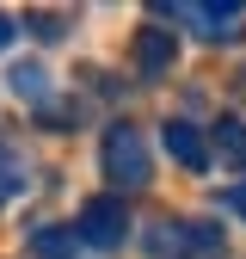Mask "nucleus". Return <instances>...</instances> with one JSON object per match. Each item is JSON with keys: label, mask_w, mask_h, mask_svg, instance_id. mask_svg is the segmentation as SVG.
Returning <instances> with one entry per match:
<instances>
[{"label": "nucleus", "mask_w": 246, "mask_h": 259, "mask_svg": "<svg viewBox=\"0 0 246 259\" xmlns=\"http://www.w3.org/2000/svg\"><path fill=\"white\" fill-rule=\"evenodd\" d=\"M99 167L111 179V198H123V191H142L154 179V160H148V142L136 123H111L105 142H99Z\"/></svg>", "instance_id": "1"}, {"label": "nucleus", "mask_w": 246, "mask_h": 259, "mask_svg": "<svg viewBox=\"0 0 246 259\" xmlns=\"http://www.w3.org/2000/svg\"><path fill=\"white\" fill-rule=\"evenodd\" d=\"M74 229V241H86V247H99V253H111V247H123V235H130V210H123V198H86L80 204V222H68Z\"/></svg>", "instance_id": "2"}, {"label": "nucleus", "mask_w": 246, "mask_h": 259, "mask_svg": "<svg viewBox=\"0 0 246 259\" xmlns=\"http://www.w3.org/2000/svg\"><path fill=\"white\" fill-rule=\"evenodd\" d=\"M215 247H222V235L209 222H172V216L148 222V253L154 259H191V253H215Z\"/></svg>", "instance_id": "3"}, {"label": "nucleus", "mask_w": 246, "mask_h": 259, "mask_svg": "<svg viewBox=\"0 0 246 259\" xmlns=\"http://www.w3.org/2000/svg\"><path fill=\"white\" fill-rule=\"evenodd\" d=\"M172 62H178L172 25H142V31H136V74H142V80H166Z\"/></svg>", "instance_id": "4"}, {"label": "nucleus", "mask_w": 246, "mask_h": 259, "mask_svg": "<svg viewBox=\"0 0 246 259\" xmlns=\"http://www.w3.org/2000/svg\"><path fill=\"white\" fill-rule=\"evenodd\" d=\"M160 13H166V19H191L203 44H228L234 31H240V25H234L240 7H191V0H172V7H160Z\"/></svg>", "instance_id": "5"}, {"label": "nucleus", "mask_w": 246, "mask_h": 259, "mask_svg": "<svg viewBox=\"0 0 246 259\" xmlns=\"http://www.w3.org/2000/svg\"><path fill=\"white\" fill-rule=\"evenodd\" d=\"M160 142H166V154L178 160L184 173H209V142L197 136V123H184V117H166V123H160Z\"/></svg>", "instance_id": "6"}, {"label": "nucleus", "mask_w": 246, "mask_h": 259, "mask_svg": "<svg viewBox=\"0 0 246 259\" xmlns=\"http://www.w3.org/2000/svg\"><path fill=\"white\" fill-rule=\"evenodd\" d=\"M25 179H31V173H25V154H19L13 142H0V210L25 191Z\"/></svg>", "instance_id": "7"}, {"label": "nucleus", "mask_w": 246, "mask_h": 259, "mask_svg": "<svg viewBox=\"0 0 246 259\" xmlns=\"http://www.w3.org/2000/svg\"><path fill=\"white\" fill-rule=\"evenodd\" d=\"M13 93H19V99H31V105H43V99H49V68L19 62V68H13Z\"/></svg>", "instance_id": "8"}, {"label": "nucleus", "mask_w": 246, "mask_h": 259, "mask_svg": "<svg viewBox=\"0 0 246 259\" xmlns=\"http://www.w3.org/2000/svg\"><path fill=\"white\" fill-rule=\"evenodd\" d=\"M80 241H74V229H37V235H31V253H37V259H68Z\"/></svg>", "instance_id": "9"}, {"label": "nucleus", "mask_w": 246, "mask_h": 259, "mask_svg": "<svg viewBox=\"0 0 246 259\" xmlns=\"http://www.w3.org/2000/svg\"><path fill=\"white\" fill-rule=\"evenodd\" d=\"M215 148H222L234 167H246V123L240 117H222V123H215Z\"/></svg>", "instance_id": "10"}, {"label": "nucleus", "mask_w": 246, "mask_h": 259, "mask_svg": "<svg viewBox=\"0 0 246 259\" xmlns=\"http://www.w3.org/2000/svg\"><path fill=\"white\" fill-rule=\"evenodd\" d=\"M74 117H80V111H74L68 99H43V105H37V123H43V130H80Z\"/></svg>", "instance_id": "11"}, {"label": "nucleus", "mask_w": 246, "mask_h": 259, "mask_svg": "<svg viewBox=\"0 0 246 259\" xmlns=\"http://www.w3.org/2000/svg\"><path fill=\"white\" fill-rule=\"evenodd\" d=\"M61 13H25V31H37V37H61Z\"/></svg>", "instance_id": "12"}, {"label": "nucleus", "mask_w": 246, "mask_h": 259, "mask_svg": "<svg viewBox=\"0 0 246 259\" xmlns=\"http://www.w3.org/2000/svg\"><path fill=\"white\" fill-rule=\"evenodd\" d=\"M222 204H228V210H240V216H246V191H228V198H222Z\"/></svg>", "instance_id": "13"}, {"label": "nucleus", "mask_w": 246, "mask_h": 259, "mask_svg": "<svg viewBox=\"0 0 246 259\" xmlns=\"http://www.w3.org/2000/svg\"><path fill=\"white\" fill-rule=\"evenodd\" d=\"M7 44H13V19L0 13V50H7Z\"/></svg>", "instance_id": "14"}]
</instances>
